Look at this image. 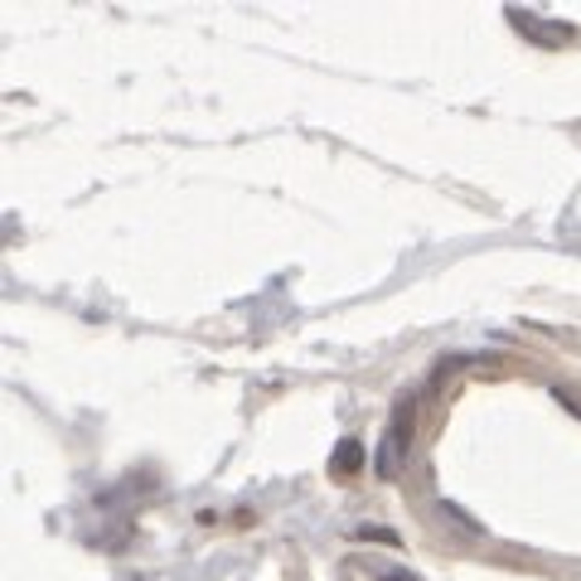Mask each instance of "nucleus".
I'll return each mask as SVG.
<instances>
[{
    "mask_svg": "<svg viewBox=\"0 0 581 581\" xmlns=\"http://www.w3.org/2000/svg\"><path fill=\"white\" fill-rule=\"evenodd\" d=\"M329 470H335L339 480L359 470V441H339V446H335V460H329Z\"/></svg>",
    "mask_w": 581,
    "mask_h": 581,
    "instance_id": "f03ea898",
    "label": "nucleus"
},
{
    "mask_svg": "<svg viewBox=\"0 0 581 581\" xmlns=\"http://www.w3.org/2000/svg\"><path fill=\"white\" fill-rule=\"evenodd\" d=\"M412 412H417V402L407 398L398 407V417H393V427H388V441H383V470H398L402 466V456H407V446H412Z\"/></svg>",
    "mask_w": 581,
    "mask_h": 581,
    "instance_id": "f257e3e1",
    "label": "nucleus"
}]
</instances>
